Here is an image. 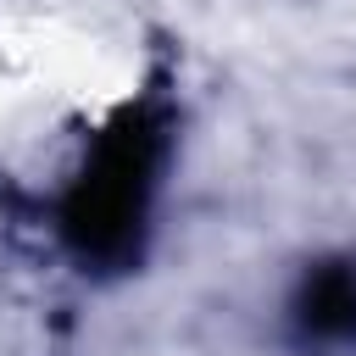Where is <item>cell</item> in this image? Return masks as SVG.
<instances>
[{"label":"cell","instance_id":"obj_1","mask_svg":"<svg viewBox=\"0 0 356 356\" xmlns=\"http://www.w3.org/2000/svg\"><path fill=\"white\" fill-rule=\"evenodd\" d=\"M156 145H161V128L150 111H122L106 128L95 161L83 167V178L67 200V234L83 256H95V261L134 256L139 228H145Z\"/></svg>","mask_w":356,"mask_h":356},{"label":"cell","instance_id":"obj_2","mask_svg":"<svg viewBox=\"0 0 356 356\" xmlns=\"http://www.w3.org/2000/svg\"><path fill=\"white\" fill-rule=\"evenodd\" d=\"M300 328L312 339H356V273L350 267H317L300 295Z\"/></svg>","mask_w":356,"mask_h":356}]
</instances>
